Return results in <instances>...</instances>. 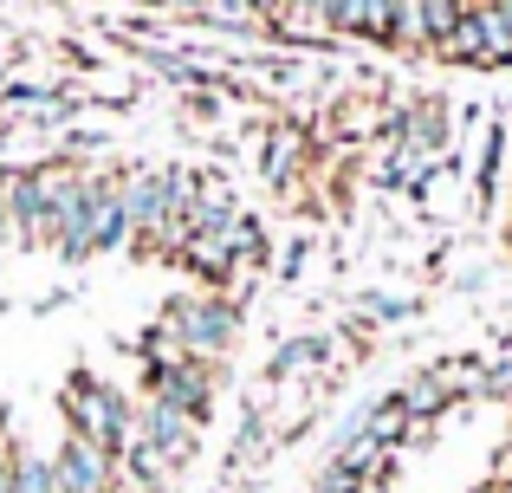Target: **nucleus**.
I'll return each mask as SVG.
<instances>
[{
	"instance_id": "obj_1",
	"label": "nucleus",
	"mask_w": 512,
	"mask_h": 493,
	"mask_svg": "<svg viewBox=\"0 0 512 493\" xmlns=\"http://www.w3.org/2000/svg\"><path fill=\"white\" fill-rule=\"evenodd\" d=\"M91 169L78 156H46V163H13L0 169V202L20 221V247H52L59 228L78 215V195H85Z\"/></svg>"
},
{
	"instance_id": "obj_2",
	"label": "nucleus",
	"mask_w": 512,
	"mask_h": 493,
	"mask_svg": "<svg viewBox=\"0 0 512 493\" xmlns=\"http://www.w3.org/2000/svg\"><path fill=\"white\" fill-rule=\"evenodd\" d=\"M130 247V208H124V176H85V195H78V215L59 228V253L65 266H85L98 253H124Z\"/></svg>"
},
{
	"instance_id": "obj_3",
	"label": "nucleus",
	"mask_w": 512,
	"mask_h": 493,
	"mask_svg": "<svg viewBox=\"0 0 512 493\" xmlns=\"http://www.w3.org/2000/svg\"><path fill=\"white\" fill-rule=\"evenodd\" d=\"M156 318L169 325V338L182 344L188 357H208V364H221V357L240 344V325H247L240 299H234V292H214V286L175 292V299H169Z\"/></svg>"
},
{
	"instance_id": "obj_4",
	"label": "nucleus",
	"mask_w": 512,
	"mask_h": 493,
	"mask_svg": "<svg viewBox=\"0 0 512 493\" xmlns=\"http://www.w3.org/2000/svg\"><path fill=\"white\" fill-rule=\"evenodd\" d=\"M59 409H65V435H85V442L111 448V455L130 442V429H137V403H130L111 377H98V370H72L65 390H59Z\"/></svg>"
},
{
	"instance_id": "obj_5",
	"label": "nucleus",
	"mask_w": 512,
	"mask_h": 493,
	"mask_svg": "<svg viewBox=\"0 0 512 493\" xmlns=\"http://www.w3.org/2000/svg\"><path fill=\"white\" fill-rule=\"evenodd\" d=\"M201 169H182V163H163V169H124V208H130V247L156 241L163 221H175L195 195Z\"/></svg>"
},
{
	"instance_id": "obj_6",
	"label": "nucleus",
	"mask_w": 512,
	"mask_h": 493,
	"mask_svg": "<svg viewBox=\"0 0 512 493\" xmlns=\"http://www.w3.org/2000/svg\"><path fill=\"white\" fill-rule=\"evenodd\" d=\"M214 390H221V364L208 357H182V364H143V403H163L175 416H188L195 429H208Z\"/></svg>"
},
{
	"instance_id": "obj_7",
	"label": "nucleus",
	"mask_w": 512,
	"mask_h": 493,
	"mask_svg": "<svg viewBox=\"0 0 512 493\" xmlns=\"http://www.w3.org/2000/svg\"><path fill=\"white\" fill-rule=\"evenodd\" d=\"M448 137H454V111L448 98H435V91H415L409 104H396V117H389V150L402 156V163H441L448 156Z\"/></svg>"
},
{
	"instance_id": "obj_8",
	"label": "nucleus",
	"mask_w": 512,
	"mask_h": 493,
	"mask_svg": "<svg viewBox=\"0 0 512 493\" xmlns=\"http://www.w3.org/2000/svg\"><path fill=\"white\" fill-rule=\"evenodd\" d=\"M52 474H59V493H124V468H117V455L98 448V442H85V435H65V442H59Z\"/></svg>"
},
{
	"instance_id": "obj_9",
	"label": "nucleus",
	"mask_w": 512,
	"mask_h": 493,
	"mask_svg": "<svg viewBox=\"0 0 512 493\" xmlns=\"http://www.w3.org/2000/svg\"><path fill=\"white\" fill-rule=\"evenodd\" d=\"M312 163H318L312 130H299V124H273V130H266V143H260V176H266V189L292 195Z\"/></svg>"
},
{
	"instance_id": "obj_10",
	"label": "nucleus",
	"mask_w": 512,
	"mask_h": 493,
	"mask_svg": "<svg viewBox=\"0 0 512 493\" xmlns=\"http://www.w3.org/2000/svg\"><path fill=\"white\" fill-rule=\"evenodd\" d=\"M137 435L169 461V474H182L188 461L201 455V429L188 416H175V409H163V403H137Z\"/></svg>"
},
{
	"instance_id": "obj_11",
	"label": "nucleus",
	"mask_w": 512,
	"mask_h": 493,
	"mask_svg": "<svg viewBox=\"0 0 512 493\" xmlns=\"http://www.w3.org/2000/svg\"><path fill=\"white\" fill-rule=\"evenodd\" d=\"M182 215H188V228H195V234H227V228H234V215H240V195L227 189L221 176H201Z\"/></svg>"
},
{
	"instance_id": "obj_12",
	"label": "nucleus",
	"mask_w": 512,
	"mask_h": 493,
	"mask_svg": "<svg viewBox=\"0 0 512 493\" xmlns=\"http://www.w3.org/2000/svg\"><path fill=\"white\" fill-rule=\"evenodd\" d=\"M506 156H512V130H506V117H493L487 137H480V156H474V208H480V215H487L493 195H500Z\"/></svg>"
},
{
	"instance_id": "obj_13",
	"label": "nucleus",
	"mask_w": 512,
	"mask_h": 493,
	"mask_svg": "<svg viewBox=\"0 0 512 493\" xmlns=\"http://www.w3.org/2000/svg\"><path fill=\"white\" fill-rule=\"evenodd\" d=\"M331 357V338H318V331H305V338H286L273 351V364H266V383H299V377H318V364Z\"/></svg>"
},
{
	"instance_id": "obj_14",
	"label": "nucleus",
	"mask_w": 512,
	"mask_h": 493,
	"mask_svg": "<svg viewBox=\"0 0 512 493\" xmlns=\"http://www.w3.org/2000/svg\"><path fill=\"white\" fill-rule=\"evenodd\" d=\"M396 396H402V409H409V422H441V416L454 409V396H448V383H441L435 364H422Z\"/></svg>"
},
{
	"instance_id": "obj_15",
	"label": "nucleus",
	"mask_w": 512,
	"mask_h": 493,
	"mask_svg": "<svg viewBox=\"0 0 512 493\" xmlns=\"http://www.w3.org/2000/svg\"><path fill=\"white\" fill-rule=\"evenodd\" d=\"M467 7L474 0H422V26H428V52H441L448 46V33L467 20Z\"/></svg>"
},
{
	"instance_id": "obj_16",
	"label": "nucleus",
	"mask_w": 512,
	"mask_h": 493,
	"mask_svg": "<svg viewBox=\"0 0 512 493\" xmlns=\"http://www.w3.org/2000/svg\"><path fill=\"white\" fill-rule=\"evenodd\" d=\"M13 493H59L52 455H20V461H13Z\"/></svg>"
},
{
	"instance_id": "obj_17",
	"label": "nucleus",
	"mask_w": 512,
	"mask_h": 493,
	"mask_svg": "<svg viewBox=\"0 0 512 493\" xmlns=\"http://www.w3.org/2000/svg\"><path fill=\"white\" fill-rule=\"evenodd\" d=\"M480 403H512V344L500 357H487V377H480Z\"/></svg>"
},
{
	"instance_id": "obj_18",
	"label": "nucleus",
	"mask_w": 512,
	"mask_h": 493,
	"mask_svg": "<svg viewBox=\"0 0 512 493\" xmlns=\"http://www.w3.org/2000/svg\"><path fill=\"white\" fill-rule=\"evenodd\" d=\"M363 487H370V481H363L350 461H338V455H331L325 468H318V481H312V493H363Z\"/></svg>"
},
{
	"instance_id": "obj_19",
	"label": "nucleus",
	"mask_w": 512,
	"mask_h": 493,
	"mask_svg": "<svg viewBox=\"0 0 512 493\" xmlns=\"http://www.w3.org/2000/svg\"><path fill=\"white\" fill-rule=\"evenodd\" d=\"M409 312H415V305L396 299V292H370V299H363V318H370V325H402Z\"/></svg>"
},
{
	"instance_id": "obj_20",
	"label": "nucleus",
	"mask_w": 512,
	"mask_h": 493,
	"mask_svg": "<svg viewBox=\"0 0 512 493\" xmlns=\"http://www.w3.org/2000/svg\"><path fill=\"white\" fill-rule=\"evenodd\" d=\"M487 481H500V487L512 493V422H506V442L493 448V468H487Z\"/></svg>"
},
{
	"instance_id": "obj_21",
	"label": "nucleus",
	"mask_w": 512,
	"mask_h": 493,
	"mask_svg": "<svg viewBox=\"0 0 512 493\" xmlns=\"http://www.w3.org/2000/svg\"><path fill=\"white\" fill-rule=\"evenodd\" d=\"M13 461H20V448H13V435L0 429V493H13Z\"/></svg>"
},
{
	"instance_id": "obj_22",
	"label": "nucleus",
	"mask_w": 512,
	"mask_h": 493,
	"mask_svg": "<svg viewBox=\"0 0 512 493\" xmlns=\"http://www.w3.org/2000/svg\"><path fill=\"white\" fill-rule=\"evenodd\" d=\"M7 247H20V221H13V208L0 202V253H7Z\"/></svg>"
},
{
	"instance_id": "obj_23",
	"label": "nucleus",
	"mask_w": 512,
	"mask_h": 493,
	"mask_svg": "<svg viewBox=\"0 0 512 493\" xmlns=\"http://www.w3.org/2000/svg\"><path fill=\"white\" fill-rule=\"evenodd\" d=\"M247 7H253V20H260V26H273L279 13H286V0H247Z\"/></svg>"
},
{
	"instance_id": "obj_24",
	"label": "nucleus",
	"mask_w": 512,
	"mask_h": 493,
	"mask_svg": "<svg viewBox=\"0 0 512 493\" xmlns=\"http://www.w3.org/2000/svg\"><path fill=\"white\" fill-rule=\"evenodd\" d=\"M305 253H312V247H305V241H292V247H286V260H279V273H299V266H305Z\"/></svg>"
},
{
	"instance_id": "obj_25",
	"label": "nucleus",
	"mask_w": 512,
	"mask_h": 493,
	"mask_svg": "<svg viewBox=\"0 0 512 493\" xmlns=\"http://www.w3.org/2000/svg\"><path fill=\"white\" fill-rule=\"evenodd\" d=\"M286 7H305V13H325V0H286Z\"/></svg>"
},
{
	"instance_id": "obj_26",
	"label": "nucleus",
	"mask_w": 512,
	"mask_h": 493,
	"mask_svg": "<svg viewBox=\"0 0 512 493\" xmlns=\"http://www.w3.org/2000/svg\"><path fill=\"white\" fill-rule=\"evenodd\" d=\"M467 493H506V487H500V481H474Z\"/></svg>"
},
{
	"instance_id": "obj_27",
	"label": "nucleus",
	"mask_w": 512,
	"mask_h": 493,
	"mask_svg": "<svg viewBox=\"0 0 512 493\" xmlns=\"http://www.w3.org/2000/svg\"><path fill=\"white\" fill-rule=\"evenodd\" d=\"M493 7H500V13H506V20H512V0H493Z\"/></svg>"
},
{
	"instance_id": "obj_28",
	"label": "nucleus",
	"mask_w": 512,
	"mask_h": 493,
	"mask_svg": "<svg viewBox=\"0 0 512 493\" xmlns=\"http://www.w3.org/2000/svg\"><path fill=\"white\" fill-rule=\"evenodd\" d=\"M506 247H512V228H506Z\"/></svg>"
}]
</instances>
